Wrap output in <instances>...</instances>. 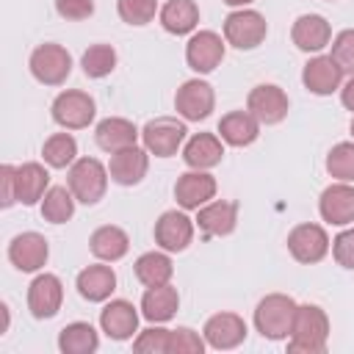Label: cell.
<instances>
[{
	"label": "cell",
	"instance_id": "12",
	"mask_svg": "<svg viewBox=\"0 0 354 354\" xmlns=\"http://www.w3.org/2000/svg\"><path fill=\"white\" fill-rule=\"evenodd\" d=\"M61 301H64V285L55 274L44 271L28 285V310H30L33 318L44 321V318L58 315Z\"/></svg>",
	"mask_w": 354,
	"mask_h": 354
},
{
	"label": "cell",
	"instance_id": "19",
	"mask_svg": "<svg viewBox=\"0 0 354 354\" xmlns=\"http://www.w3.org/2000/svg\"><path fill=\"white\" fill-rule=\"evenodd\" d=\"M318 213L326 224H335V227L351 224L354 221V185L335 183V185L324 188V194L318 199Z\"/></svg>",
	"mask_w": 354,
	"mask_h": 354
},
{
	"label": "cell",
	"instance_id": "40",
	"mask_svg": "<svg viewBox=\"0 0 354 354\" xmlns=\"http://www.w3.org/2000/svg\"><path fill=\"white\" fill-rule=\"evenodd\" d=\"M329 55L337 61L343 75H354V28H346V30H340L335 36Z\"/></svg>",
	"mask_w": 354,
	"mask_h": 354
},
{
	"label": "cell",
	"instance_id": "34",
	"mask_svg": "<svg viewBox=\"0 0 354 354\" xmlns=\"http://www.w3.org/2000/svg\"><path fill=\"white\" fill-rule=\"evenodd\" d=\"M41 158L50 169H66L77 160V141L69 133H53L41 147Z\"/></svg>",
	"mask_w": 354,
	"mask_h": 354
},
{
	"label": "cell",
	"instance_id": "18",
	"mask_svg": "<svg viewBox=\"0 0 354 354\" xmlns=\"http://www.w3.org/2000/svg\"><path fill=\"white\" fill-rule=\"evenodd\" d=\"M149 169V152L141 147H127L119 152H111V163H108V174L116 185H138L147 177Z\"/></svg>",
	"mask_w": 354,
	"mask_h": 354
},
{
	"label": "cell",
	"instance_id": "14",
	"mask_svg": "<svg viewBox=\"0 0 354 354\" xmlns=\"http://www.w3.org/2000/svg\"><path fill=\"white\" fill-rule=\"evenodd\" d=\"M185 61L194 72L207 75L224 61V41L216 30H199L185 44Z\"/></svg>",
	"mask_w": 354,
	"mask_h": 354
},
{
	"label": "cell",
	"instance_id": "31",
	"mask_svg": "<svg viewBox=\"0 0 354 354\" xmlns=\"http://www.w3.org/2000/svg\"><path fill=\"white\" fill-rule=\"evenodd\" d=\"M58 348L64 354H94L100 348V335L88 321H72L58 332Z\"/></svg>",
	"mask_w": 354,
	"mask_h": 354
},
{
	"label": "cell",
	"instance_id": "24",
	"mask_svg": "<svg viewBox=\"0 0 354 354\" xmlns=\"http://www.w3.org/2000/svg\"><path fill=\"white\" fill-rule=\"evenodd\" d=\"M260 136V122L249 111H230L218 119V138L230 147H249Z\"/></svg>",
	"mask_w": 354,
	"mask_h": 354
},
{
	"label": "cell",
	"instance_id": "3",
	"mask_svg": "<svg viewBox=\"0 0 354 354\" xmlns=\"http://www.w3.org/2000/svg\"><path fill=\"white\" fill-rule=\"evenodd\" d=\"M108 177H111L108 169L97 158H77L69 166L66 185H69V191L75 194L77 202L97 205L105 196V191H108Z\"/></svg>",
	"mask_w": 354,
	"mask_h": 354
},
{
	"label": "cell",
	"instance_id": "6",
	"mask_svg": "<svg viewBox=\"0 0 354 354\" xmlns=\"http://www.w3.org/2000/svg\"><path fill=\"white\" fill-rule=\"evenodd\" d=\"M185 122L174 119V116H158V119H149L141 130V138H144V149L155 158H171L177 155V149L183 147L185 141Z\"/></svg>",
	"mask_w": 354,
	"mask_h": 354
},
{
	"label": "cell",
	"instance_id": "47",
	"mask_svg": "<svg viewBox=\"0 0 354 354\" xmlns=\"http://www.w3.org/2000/svg\"><path fill=\"white\" fill-rule=\"evenodd\" d=\"M326 3H335V0H326Z\"/></svg>",
	"mask_w": 354,
	"mask_h": 354
},
{
	"label": "cell",
	"instance_id": "11",
	"mask_svg": "<svg viewBox=\"0 0 354 354\" xmlns=\"http://www.w3.org/2000/svg\"><path fill=\"white\" fill-rule=\"evenodd\" d=\"M202 337L216 351L238 348L246 340V321L241 315H235V313H216V315H210L205 321Z\"/></svg>",
	"mask_w": 354,
	"mask_h": 354
},
{
	"label": "cell",
	"instance_id": "2",
	"mask_svg": "<svg viewBox=\"0 0 354 354\" xmlns=\"http://www.w3.org/2000/svg\"><path fill=\"white\" fill-rule=\"evenodd\" d=\"M296 307L299 304L290 296H285V293H268L254 307V329L266 340H285V337H290Z\"/></svg>",
	"mask_w": 354,
	"mask_h": 354
},
{
	"label": "cell",
	"instance_id": "16",
	"mask_svg": "<svg viewBox=\"0 0 354 354\" xmlns=\"http://www.w3.org/2000/svg\"><path fill=\"white\" fill-rule=\"evenodd\" d=\"M47 257H50V246H47V238L39 232H19L8 243V260L17 271L33 274L47 263Z\"/></svg>",
	"mask_w": 354,
	"mask_h": 354
},
{
	"label": "cell",
	"instance_id": "1",
	"mask_svg": "<svg viewBox=\"0 0 354 354\" xmlns=\"http://www.w3.org/2000/svg\"><path fill=\"white\" fill-rule=\"evenodd\" d=\"M329 340V318L318 304H299L293 315V329L288 351L293 354H321Z\"/></svg>",
	"mask_w": 354,
	"mask_h": 354
},
{
	"label": "cell",
	"instance_id": "4",
	"mask_svg": "<svg viewBox=\"0 0 354 354\" xmlns=\"http://www.w3.org/2000/svg\"><path fill=\"white\" fill-rule=\"evenodd\" d=\"M266 33H268L266 17L254 8H238V11L227 14V19H224V39L235 50L260 47L266 41Z\"/></svg>",
	"mask_w": 354,
	"mask_h": 354
},
{
	"label": "cell",
	"instance_id": "21",
	"mask_svg": "<svg viewBox=\"0 0 354 354\" xmlns=\"http://www.w3.org/2000/svg\"><path fill=\"white\" fill-rule=\"evenodd\" d=\"M290 39L301 53H321L332 41V28L321 14H301L290 28Z\"/></svg>",
	"mask_w": 354,
	"mask_h": 354
},
{
	"label": "cell",
	"instance_id": "7",
	"mask_svg": "<svg viewBox=\"0 0 354 354\" xmlns=\"http://www.w3.org/2000/svg\"><path fill=\"white\" fill-rule=\"evenodd\" d=\"M50 113H53V122L61 124L64 130H83V127H88L94 122L97 105L86 91L69 88V91H61L53 100Z\"/></svg>",
	"mask_w": 354,
	"mask_h": 354
},
{
	"label": "cell",
	"instance_id": "26",
	"mask_svg": "<svg viewBox=\"0 0 354 354\" xmlns=\"http://www.w3.org/2000/svg\"><path fill=\"white\" fill-rule=\"evenodd\" d=\"M77 293L86 299V301H105L111 299V293L116 290V274L111 266H102V263H94V266H86L77 279Z\"/></svg>",
	"mask_w": 354,
	"mask_h": 354
},
{
	"label": "cell",
	"instance_id": "15",
	"mask_svg": "<svg viewBox=\"0 0 354 354\" xmlns=\"http://www.w3.org/2000/svg\"><path fill=\"white\" fill-rule=\"evenodd\" d=\"M194 241V221L183 210H166L155 221V243L163 252H183Z\"/></svg>",
	"mask_w": 354,
	"mask_h": 354
},
{
	"label": "cell",
	"instance_id": "27",
	"mask_svg": "<svg viewBox=\"0 0 354 354\" xmlns=\"http://www.w3.org/2000/svg\"><path fill=\"white\" fill-rule=\"evenodd\" d=\"M180 307V293L177 288H171L169 282L166 285H155V288H147L144 296H141V315L152 324H166L174 318Z\"/></svg>",
	"mask_w": 354,
	"mask_h": 354
},
{
	"label": "cell",
	"instance_id": "20",
	"mask_svg": "<svg viewBox=\"0 0 354 354\" xmlns=\"http://www.w3.org/2000/svg\"><path fill=\"white\" fill-rule=\"evenodd\" d=\"M100 326L111 340H130L138 332V313L127 299H111L100 313Z\"/></svg>",
	"mask_w": 354,
	"mask_h": 354
},
{
	"label": "cell",
	"instance_id": "9",
	"mask_svg": "<svg viewBox=\"0 0 354 354\" xmlns=\"http://www.w3.org/2000/svg\"><path fill=\"white\" fill-rule=\"evenodd\" d=\"M288 108H290L288 94L274 83H260L246 97V111L260 124H279L288 116Z\"/></svg>",
	"mask_w": 354,
	"mask_h": 354
},
{
	"label": "cell",
	"instance_id": "42",
	"mask_svg": "<svg viewBox=\"0 0 354 354\" xmlns=\"http://www.w3.org/2000/svg\"><path fill=\"white\" fill-rule=\"evenodd\" d=\"M55 11L69 22H80L94 14V0H55Z\"/></svg>",
	"mask_w": 354,
	"mask_h": 354
},
{
	"label": "cell",
	"instance_id": "32",
	"mask_svg": "<svg viewBox=\"0 0 354 354\" xmlns=\"http://www.w3.org/2000/svg\"><path fill=\"white\" fill-rule=\"evenodd\" d=\"M136 279L144 285V288H155V285H166L174 274V266H171V257L166 252H144L136 266Z\"/></svg>",
	"mask_w": 354,
	"mask_h": 354
},
{
	"label": "cell",
	"instance_id": "37",
	"mask_svg": "<svg viewBox=\"0 0 354 354\" xmlns=\"http://www.w3.org/2000/svg\"><path fill=\"white\" fill-rule=\"evenodd\" d=\"M116 11L127 25H147L155 19L158 0H116Z\"/></svg>",
	"mask_w": 354,
	"mask_h": 354
},
{
	"label": "cell",
	"instance_id": "44",
	"mask_svg": "<svg viewBox=\"0 0 354 354\" xmlns=\"http://www.w3.org/2000/svg\"><path fill=\"white\" fill-rule=\"evenodd\" d=\"M340 102H343V108L354 111V75H351V80L340 88Z\"/></svg>",
	"mask_w": 354,
	"mask_h": 354
},
{
	"label": "cell",
	"instance_id": "22",
	"mask_svg": "<svg viewBox=\"0 0 354 354\" xmlns=\"http://www.w3.org/2000/svg\"><path fill=\"white\" fill-rule=\"evenodd\" d=\"M196 224L205 238H224L238 224V202H207L196 210Z\"/></svg>",
	"mask_w": 354,
	"mask_h": 354
},
{
	"label": "cell",
	"instance_id": "35",
	"mask_svg": "<svg viewBox=\"0 0 354 354\" xmlns=\"http://www.w3.org/2000/svg\"><path fill=\"white\" fill-rule=\"evenodd\" d=\"M80 66H83V75L86 77H108L113 69H116V50L111 44H91L83 58H80Z\"/></svg>",
	"mask_w": 354,
	"mask_h": 354
},
{
	"label": "cell",
	"instance_id": "30",
	"mask_svg": "<svg viewBox=\"0 0 354 354\" xmlns=\"http://www.w3.org/2000/svg\"><path fill=\"white\" fill-rule=\"evenodd\" d=\"M47 185H50V174L41 163L36 160H28L22 166H17V199L22 205H36L44 194H47Z\"/></svg>",
	"mask_w": 354,
	"mask_h": 354
},
{
	"label": "cell",
	"instance_id": "25",
	"mask_svg": "<svg viewBox=\"0 0 354 354\" xmlns=\"http://www.w3.org/2000/svg\"><path fill=\"white\" fill-rule=\"evenodd\" d=\"M94 141L100 149L105 152H119V149H127V147H136L138 141V130L130 119H122V116H108L97 124L94 130Z\"/></svg>",
	"mask_w": 354,
	"mask_h": 354
},
{
	"label": "cell",
	"instance_id": "33",
	"mask_svg": "<svg viewBox=\"0 0 354 354\" xmlns=\"http://www.w3.org/2000/svg\"><path fill=\"white\" fill-rule=\"evenodd\" d=\"M75 202L77 199L66 185H53L41 199V218L50 224H66L75 216Z\"/></svg>",
	"mask_w": 354,
	"mask_h": 354
},
{
	"label": "cell",
	"instance_id": "38",
	"mask_svg": "<svg viewBox=\"0 0 354 354\" xmlns=\"http://www.w3.org/2000/svg\"><path fill=\"white\" fill-rule=\"evenodd\" d=\"M169 335H171V329L149 326V329L138 332V337L133 340V348L138 354H169Z\"/></svg>",
	"mask_w": 354,
	"mask_h": 354
},
{
	"label": "cell",
	"instance_id": "10",
	"mask_svg": "<svg viewBox=\"0 0 354 354\" xmlns=\"http://www.w3.org/2000/svg\"><path fill=\"white\" fill-rule=\"evenodd\" d=\"M288 252L304 266L321 263L329 252V235L321 224H296L288 232Z\"/></svg>",
	"mask_w": 354,
	"mask_h": 354
},
{
	"label": "cell",
	"instance_id": "45",
	"mask_svg": "<svg viewBox=\"0 0 354 354\" xmlns=\"http://www.w3.org/2000/svg\"><path fill=\"white\" fill-rule=\"evenodd\" d=\"M221 3H227V6H232V8H243V6H249V3H254V0H221Z\"/></svg>",
	"mask_w": 354,
	"mask_h": 354
},
{
	"label": "cell",
	"instance_id": "46",
	"mask_svg": "<svg viewBox=\"0 0 354 354\" xmlns=\"http://www.w3.org/2000/svg\"><path fill=\"white\" fill-rule=\"evenodd\" d=\"M351 136H354V119H351Z\"/></svg>",
	"mask_w": 354,
	"mask_h": 354
},
{
	"label": "cell",
	"instance_id": "17",
	"mask_svg": "<svg viewBox=\"0 0 354 354\" xmlns=\"http://www.w3.org/2000/svg\"><path fill=\"white\" fill-rule=\"evenodd\" d=\"M301 83L310 94H318V97H326L332 91L340 88L343 83V69L337 66V61L332 55H315L304 64L301 69Z\"/></svg>",
	"mask_w": 354,
	"mask_h": 354
},
{
	"label": "cell",
	"instance_id": "36",
	"mask_svg": "<svg viewBox=\"0 0 354 354\" xmlns=\"http://www.w3.org/2000/svg\"><path fill=\"white\" fill-rule=\"evenodd\" d=\"M326 171L340 183H354V144L340 141L326 155Z\"/></svg>",
	"mask_w": 354,
	"mask_h": 354
},
{
	"label": "cell",
	"instance_id": "5",
	"mask_svg": "<svg viewBox=\"0 0 354 354\" xmlns=\"http://www.w3.org/2000/svg\"><path fill=\"white\" fill-rule=\"evenodd\" d=\"M28 66H30V75L39 83H44V86H61V83H66V77L72 72V55H69L66 47L47 41V44H39L30 53Z\"/></svg>",
	"mask_w": 354,
	"mask_h": 354
},
{
	"label": "cell",
	"instance_id": "43",
	"mask_svg": "<svg viewBox=\"0 0 354 354\" xmlns=\"http://www.w3.org/2000/svg\"><path fill=\"white\" fill-rule=\"evenodd\" d=\"M0 185H3V196H0V205L3 207H11L17 199V166L11 163H3L0 166Z\"/></svg>",
	"mask_w": 354,
	"mask_h": 354
},
{
	"label": "cell",
	"instance_id": "23",
	"mask_svg": "<svg viewBox=\"0 0 354 354\" xmlns=\"http://www.w3.org/2000/svg\"><path fill=\"white\" fill-rule=\"evenodd\" d=\"M224 158V147H221V138L216 133H196L185 141L183 147V160L188 169H213L218 166Z\"/></svg>",
	"mask_w": 354,
	"mask_h": 354
},
{
	"label": "cell",
	"instance_id": "39",
	"mask_svg": "<svg viewBox=\"0 0 354 354\" xmlns=\"http://www.w3.org/2000/svg\"><path fill=\"white\" fill-rule=\"evenodd\" d=\"M205 337H199L188 326H177L169 335V354H202L205 351Z\"/></svg>",
	"mask_w": 354,
	"mask_h": 354
},
{
	"label": "cell",
	"instance_id": "13",
	"mask_svg": "<svg viewBox=\"0 0 354 354\" xmlns=\"http://www.w3.org/2000/svg\"><path fill=\"white\" fill-rule=\"evenodd\" d=\"M213 196H216V177L202 169H191L180 174L174 183V199L183 210H199Z\"/></svg>",
	"mask_w": 354,
	"mask_h": 354
},
{
	"label": "cell",
	"instance_id": "28",
	"mask_svg": "<svg viewBox=\"0 0 354 354\" xmlns=\"http://www.w3.org/2000/svg\"><path fill=\"white\" fill-rule=\"evenodd\" d=\"M88 249H91V254H94L97 260H102V263H116V260H122V257L127 254L130 238H127V232H124L122 227L102 224V227H97V230L91 232Z\"/></svg>",
	"mask_w": 354,
	"mask_h": 354
},
{
	"label": "cell",
	"instance_id": "29",
	"mask_svg": "<svg viewBox=\"0 0 354 354\" xmlns=\"http://www.w3.org/2000/svg\"><path fill=\"white\" fill-rule=\"evenodd\" d=\"M160 25L171 36H185L199 25V6L194 0H166L160 6Z\"/></svg>",
	"mask_w": 354,
	"mask_h": 354
},
{
	"label": "cell",
	"instance_id": "8",
	"mask_svg": "<svg viewBox=\"0 0 354 354\" xmlns=\"http://www.w3.org/2000/svg\"><path fill=\"white\" fill-rule=\"evenodd\" d=\"M213 105H216V91L207 80H199V77L185 80L174 94V108L185 122L207 119L213 113Z\"/></svg>",
	"mask_w": 354,
	"mask_h": 354
},
{
	"label": "cell",
	"instance_id": "41",
	"mask_svg": "<svg viewBox=\"0 0 354 354\" xmlns=\"http://www.w3.org/2000/svg\"><path fill=\"white\" fill-rule=\"evenodd\" d=\"M332 254H335L337 266L354 271V227H351V230H343L340 235H335V241H332Z\"/></svg>",
	"mask_w": 354,
	"mask_h": 354
}]
</instances>
